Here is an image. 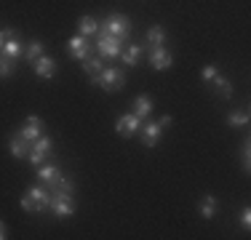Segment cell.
I'll return each mask as SVG.
<instances>
[{
	"label": "cell",
	"mask_w": 251,
	"mask_h": 240,
	"mask_svg": "<svg viewBox=\"0 0 251 240\" xmlns=\"http://www.w3.org/2000/svg\"><path fill=\"white\" fill-rule=\"evenodd\" d=\"M49 200H51V190L46 184H32L27 190V195L19 200V206L27 214H43V208H49Z\"/></svg>",
	"instance_id": "cell-1"
},
{
	"label": "cell",
	"mask_w": 251,
	"mask_h": 240,
	"mask_svg": "<svg viewBox=\"0 0 251 240\" xmlns=\"http://www.w3.org/2000/svg\"><path fill=\"white\" fill-rule=\"evenodd\" d=\"M94 86H99L107 94H118L126 86V70L123 67H104L97 75V80H91Z\"/></svg>",
	"instance_id": "cell-2"
},
{
	"label": "cell",
	"mask_w": 251,
	"mask_h": 240,
	"mask_svg": "<svg viewBox=\"0 0 251 240\" xmlns=\"http://www.w3.org/2000/svg\"><path fill=\"white\" fill-rule=\"evenodd\" d=\"M49 208L53 211L56 219H70L75 214V197L73 192H64V190H51V200Z\"/></svg>",
	"instance_id": "cell-3"
},
{
	"label": "cell",
	"mask_w": 251,
	"mask_h": 240,
	"mask_svg": "<svg viewBox=\"0 0 251 240\" xmlns=\"http://www.w3.org/2000/svg\"><path fill=\"white\" fill-rule=\"evenodd\" d=\"M99 27L104 29V32H110L112 38L126 40V38L131 35V29H134V24H131V19H128L126 14H118V11H115V14H110L104 22L99 24Z\"/></svg>",
	"instance_id": "cell-4"
},
{
	"label": "cell",
	"mask_w": 251,
	"mask_h": 240,
	"mask_svg": "<svg viewBox=\"0 0 251 240\" xmlns=\"http://www.w3.org/2000/svg\"><path fill=\"white\" fill-rule=\"evenodd\" d=\"M94 48H97V53H99L101 59H115V56H121V53H123V40L112 38L110 32H104V29L99 27Z\"/></svg>",
	"instance_id": "cell-5"
},
{
	"label": "cell",
	"mask_w": 251,
	"mask_h": 240,
	"mask_svg": "<svg viewBox=\"0 0 251 240\" xmlns=\"http://www.w3.org/2000/svg\"><path fill=\"white\" fill-rule=\"evenodd\" d=\"M51 147H53V142H51V136H38L32 144H29V152H27V158H29V163L32 166H40L43 160H49L51 158Z\"/></svg>",
	"instance_id": "cell-6"
},
{
	"label": "cell",
	"mask_w": 251,
	"mask_h": 240,
	"mask_svg": "<svg viewBox=\"0 0 251 240\" xmlns=\"http://www.w3.org/2000/svg\"><path fill=\"white\" fill-rule=\"evenodd\" d=\"M142 128V120L134 115V112H128V115H121L115 120V131L118 136H123V139H131V136H136Z\"/></svg>",
	"instance_id": "cell-7"
},
{
	"label": "cell",
	"mask_w": 251,
	"mask_h": 240,
	"mask_svg": "<svg viewBox=\"0 0 251 240\" xmlns=\"http://www.w3.org/2000/svg\"><path fill=\"white\" fill-rule=\"evenodd\" d=\"M160 134H163V128H160V123H152L150 118L142 120V128H139V136H142V144H145L147 149H155L160 142Z\"/></svg>",
	"instance_id": "cell-8"
},
{
	"label": "cell",
	"mask_w": 251,
	"mask_h": 240,
	"mask_svg": "<svg viewBox=\"0 0 251 240\" xmlns=\"http://www.w3.org/2000/svg\"><path fill=\"white\" fill-rule=\"evenodd\" d=\"M43 128H46V123H43V118H38V115H29L25 123H22V128H19V134H22V139H27L29 144H32L38 136H43Z\"/></svg>",
	"instance_id": "cell-9"
},
{
	"label": "cell",
	"mask_w": 251,
	"mask_h": 240,
	"mask_svg": "<svg viewBox=\"0 0 251 240\" xmlns=\"http://www.w3.org/2000/svg\"><path fill=\"white\" fill-rule=\"evenodd\" d=\"M67 48H70V56L77 59V62H83L86 56H91L94 46L88 43V38H83V35H75V38L67 40Z\"/></svg>",
	"instance_id": "cell-10"
},
{
	"label": "cell",
	"mask_w": 251,
	"mask_h": 240,
	"mask_svg": "<svg viewBox=\"0 0 251 240\" xmlns=\"http://www.w3.org/2000/svg\"><path fill=\"white\" fill-rule=\"evenodd\" d=\"M35 173H38V182L40 184H51L53 179L62 176V168H59L56 160H43L40 166H35Z\"/></svg>",
	"instance_id": "cell-11"
},
{
	"label": "cell",
	"mask_w": 251,
	"mask_h": 240,
	"mask_svg": "<svg viewBox=\"0 0 251 240\" xmlns=\"http://www.w3.org/2000/svg\"><path fill=\"white\" fill-rule=\"evenodd\" d=\"M171 64H174V56H171V51H166L163 46H155L150 51V67L152 70L163 72V70H169Z\"/></svg>",
	"instance_id": "cell-12"
},
{
	"label": "cell",
	"mask_w": 251,
	"mask_h": 240,
	"mask_svg": "<svg viewBox=\"0 0 251 240\" xmlns=\"http://www.w3.org/2000/svg\"><path fill=\"white\" fill-rule=\"evenodd\" d=\"M32 70H35V75L38 77H43V80H51L53 75H56V62H53L51 56H40V59H35L32 62Z\"/></svg>",
	"instance_id": "cell-13"
},
{
	"label": "cell",
	"mask_w": 251,
	"mask_h": 240,
	"mask_svg": "<svg viewBox=\"0 0 251 240\" xmlns=\"http://www.w3.org/2000/svg\"><path fill=\"white\" fill-rule=\"evenodd\" d=\"M152 110H155L152 96L142 94V96H136V99H134V115L139 118V120H147V118L152 115Z\"/></svg>",
	"instance_id": "cell-14"
},
{
	"label": "cell",
	"mask_w": 251,
	"mask_h": 240,
	"mask_svg": "<svg viewBox=\"0 0 251 240\" xmlns=\"http://www.w3.org/2000/svg\"><path fill=\"white\" fill-rule=\"evenodd\" d=\"M8 149H11V158L22 160V158L29 152V142L22 139V134L16 131V134H11V139H8Z\"/></svg>",
	"instance_id": "cell-15"
},
{
	"label": "cell",
	"mask_w": 251,
	"mask_h": 240,
	"mask_svg": "<svg viewBox=\"0 0 251 240\" xmlns=\"http://www.w3.org/2000/svg\"><path fill=\"white\" fill-rule=\"evenodd\" d=\"M217 211H219V200H217V197H214V195H203L201 203H198V214L206 221H211L214 216H217Z\"/></svg>",
	"instance_id": "cell-16"
},
{
	"label": "cell",
	"mask_w": 251,
	"mask_h": 240,
	"mask_svg": "<svg viewBox=\"0 0 251 240\" xmlns=\"http://www.w3.org/2000/svg\"><path fill=\"white\" fill-rule=\"evenodd\" d=\"M211 91L219 96V99H232V83H230V77H225V75H217L211 80Z\"/></svg>",
	"instance_id": "cell-17"
},
{
	"label": "cell",
	"mask_w": 251,
	"mask_h": 240,
	"mask_svg": "<svg viewBox=\"0 0 251 240\" xmlns=\"http://www.w3.org/2000/svg\"><path fill=\"white\" fill-rule=\"evenodd\" d=\"M97 32H99V22L94 16H80L77 19V35H83V38H97Z\"/></svg>",
	"instance_id": "cell-18"
},
{
	"label": "cell",
	"mask_w": 251,
	"mask_h": 240,
	"mask_svg": "<svg viewBox=\"0 0 251 240\" xmlns=\"http://www.w3.org/2000/svg\"><path fill=\"white\" fill-rule=\"evenodd\" d=\"M142 53H145V48H142L139 43H131V46L121 53V56H123V64H126V67H136V64H139V59H142Z\"/></svg>",
	"instance_id": "cell-19"
},
{
	"label": "cell",
	"mask_w": 251,
	"mask_h": 240,
	"mask_svg": "<svg viewBox=\"0 0 251 240\" xmlns=\"http://www.w3.org/2000/svg\"><path fill=\"white\" fill-rule=\"evenodd\" d=\"M227 125L230 128H246V125L251 123V112L243 110V112H227Z\"/></svg>",
	"instance_id": "cell-20"
},
{
	"label": "cell",
	"mask_w": 251,
	"mask_h": 240,
	"mask_svg": "<svg viewBox=\"0 0 251 240\" xmlns=\"http://www.w3.org/2000/svg\"><path fill=\"white\" fill-rule=\"evenodd\" d=\"M83 70H86V75L91 80H97V75L104 70V62H101V56H86L83 59Z\"/></svg>",
	"instance_id": "cell-21"
},
{
	"label": "cell",
	"mask_w": 251,
	"mask_h": 240,
	"mask_svg": "<svg viewBox=\"0 0 251 240\" xmlns=\"http://www.w3.org/2000/svg\"><path fill=\"white\" fill-rule=\"evenodd\" d=\"M43 53H46V43H40V40H29L27 48H25V59L29 64H32L35 59H40Z\"/></svg>",
	"instance_id": "cell-22"
},
{
	"label": "cell",
	"mask_w": 251,
	"mask_h": 240,
	"mask_svg": "<svg viewBox=\"0 0 251 240\" xmlns=\"http://www.w3.org/2000/svg\"><path fill=\"white\" fill-rule=\"evenodd\" d=\"M0 51H3L5 56H11V59L16 62V59H19L22 53H25V48H22V40H19V38H11L8 43H3V46H0Z\"/></svg>",
	"instance_id": "cell-23"
},
{
	"label": "cell",
	"mask_w": 251,
	"mask_h": 240,
	"mask_svg": "<svg viewBox=\"0 0 251 240\" xmlns=\"http://www.w3.org/2000/svg\"><path fill=\"white\" fill-rule=\"evenodd\" d=\"M147 43H150L152 48H155V46H163V43H166V29L160 27V24H152V27L147 29Z\"/></svg>",
	"instance_id": "cell-24"
},
{
	"label": "cell",
	"mask_w": 251,
	"mask_h": 240,
	"mask_svg": "<svg viewBox=\"0 0 251 240\" xmlns=\"http://www.w3.org/2000/svg\"><path fill=\"white\" fill-rule=\"evenodd\" d=\"M14 70H16L14 59H11V56H5V53L0 51V80H5V77H11V75H14Z\"/></svg>",
	"instance_id": "cell-25"
},
{
	"label": "cell",
	"mask_w": 251,
	"mask_h": 240,
	"mask_svg": "<svg viewBox=\"0 0 251 240\" xmlns=\"http://www.w3.org/2000/svg\"><path fill=\"white\" fill-rule=\"evenodd\" d=\"M241 163H243V171H251V142L243 139L241 144Z\"/></svg>",
	"instance_id": "cell-26"
},
{
	"label": "cell",
	"mask_w": 251,
	"mask_h": 240,
	"mask_svg": "<svg viewBox=\"0 0 251 240\" xmlns=\"http://www.w3.org/2000/svg\"><path fill=\"white\" fill-rule=\"evenodd\" d=\"M217 75H219V67H217V64H206V67L201 70V77H203L206 83H211Z\"/></svg>",
	"instance_id": "cell-27"
},
{
	"label": "cell",
	"mask_w": 251,
	"mask_h": 240,
	"mask_svg": "<svg viewBox=\"0 0 251 240\" xmlns=\"http://www.w3.org/2000/svg\"><path fill=\"white\" fill-rule=\"evenodd\" d=\"M11 38H19V32H16L14 27H3V29H0V46H3V43H8Z\"/></svg>",
	"instance_id": "cell-28"
},
{
	"label": "cell",
	"mask_w": 251,
	"mask_h": 240,
	"mask_svg": "<svg viewBox=\"0 0 251 240\" xmlns=\"http://www.w3.org/2000/svg\"><path fill=\"white\" fill-rule=\"evenodd\" d=\"M241 227H243L246 232L251 230V208H249V206L241 208Z\"/></svg>",
	"instance_id": "cell-29"
},
{
	"label": "cell",
	"mask_w": 251,
	"mask_h": 240,
	"mask_svg": "<svg viewBox=\"0 0 251 240\" xmlns=\"http://www.w3.org/2000/svg\"><path fill=\"white\" fill-rule=\"evenodd\" d=\"M158 123H160V128L166 131V128H169V125H174V118H171V115H163V118L158 120Z\"/></svg>",
	"instance_id": "cell-30"
},
{
	"label": "cell",
	"mask_w": 251,
	"mask_h": 240,
	"mask_svg": "<svg viewBox=\"0 0 251 240\" xmlns=\"http://www.w3.org/2000/svg\"><path fill=\"white\" fill-rule=\"evenodd\" d=\"M5 238H8V235H5V224L0 221V240H5Z\"/></svg>",
	"instance_id": "cell-31"
}]
</instances>
